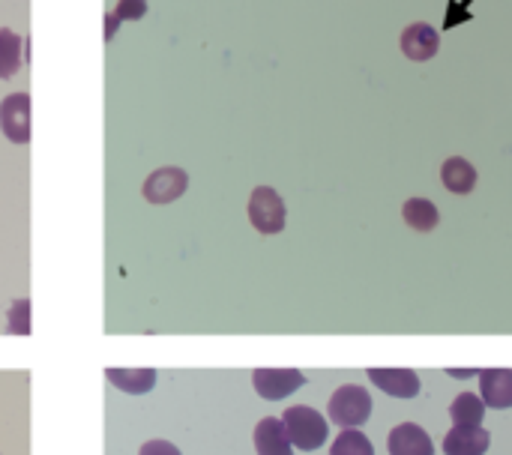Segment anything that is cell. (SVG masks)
Masks as SVG:
<instances>
[{
	"mask_svg": "<svg viewBox=\"0 0 512 455\" xmlns=\"http://www.w3.org/2000/svg\"><path fill=\"white\" fill-rule=\"evenodd\" d=\"M327 414L342 429H360L372 417V396L360 384H345L330 396Z\"/></svg>",
	"mask_w": 512,
	"mask_h": 455,
	"instance_id": "7a4b0ae2",
	"label": "cell"
},
{
	"mask_svg": "<svg viewBox=\"0 0 512 455\" xmlns=\"http://www.w3.org/2000/svg\"><path fill=\"white\" fill-rule=\"evenodd\" d=\"M330 455H375V447L360 429H345L330 447Z\"/></svg>",
	"mask_w": 512,
	"mask_h": 455,
	"instance_id": "d6986e66",
	"label": "cell"
},
{
	"mask_svg": "<svg viewBox=\"0 0 512 455\" xmlns=\"http://www.w3.org/2000/svg\"><path fill=\"white\" fill-rule=\"evenodd\" d=\"M492 435L483 426H453L444 438V455H486Z\"/></svg>",
	"mask_w": 512,
	"mask_h": 455,
	"instance_id": "8fae6325",
	"label": "cell"
},
{
	"mask_svg": "<svg viewBox=\"0 0 512 455\" xmlns=\"http://www.w3.org/2000/svg\"><path fill=\"white\" fill-rule=\"evenodd\" d=\"M480 396L486 408H512V369H480Z\"/></svg>",
	"mask_w": 512,
	"mask_h": 455,
	"instance_id": "30bf717a",
	"label": "cell"
},
{
	"mask_svg": "<svg viewBox=\"0 0 512 455\" xmlns=\"http://www.w3.org/2000/svg\"><path fill=\"white\" fill-rule=\"evenodd\" d=\"M402 219L408 222V228L426 234V231H435V228H438L441 213H438V207H435L429 198H411V201H405V207H402Z\"/></svg>",
	"mask_w": 512,
	"mask_h": 455,
	"instance_id": "9a60e30c",
	"label": "cell"
},
{
	"mask_svg": "<svg viewBox=\"0 0 512 455\" xmlns=\"http://www.w3.org/2000/svg\"><path fill=\"white\" fill-rule=\"evenodd\" d=\"M282 423L288 429V438L297 450L303 453H312L318 447L327 444V435H330V426L327 420L315 411V408H306V405H297V408H288L282 414Z\"/></svg>",
	"mask_w": 512,
	"mask_h": 455,
	"instance_id": "6da1fadb",
	"label": "cell"
},
{
	"mask_svg": "<svg viewBox=\"0 0 512 455\" xmlns=\"http://www.w3.org/2000/svg\"><path fill=\"white\" fill-rule=\"evenodd\" d=\"M387 450L390 455H435V444H432L429 432L420 429L417 423H402L390 432Z\"/></svg>",
	"mask_w": 512,
	"mask_h": 455,
	"instance_id": "9c48e42d",
	"label": "cell"
},
{
	"mask_svg": "<svg viewBox=\"0 0 512 455\" xmlns=\"http://www.w3.org/2000/svg\"><path fill=\"white\" fill-rule=\"evenodd\" d=\"M369 381L396 399H414L420 393V375L411 369H369Z\"/></svg>",
	"mask_w": 512,
	"mask_h": 455,
	"instance_id": "ba28073f",
	"label": "cell"
},
{
	"mask_svg": "<svg viewBox=\"0 0 512 455\" xmlns=\"http://www.w3.org/2000/svg\"><path fill=\"white\" fill-rule=\"evenodd\" d=\"M450 375H453V378H471V375H477V372H462V369H453Z\"/></svg>",
	"mask_w": 512,
	"mask_h": 455,
	"instance_id": "7402d4cb",
	"label": "cell"
},
{
	"mask_svg": "<svg viewBox=\"0 0 512 455\" xmlns=\"http://www.w3.org/2000/svg\"><path fill=\"white\" fill-rule=\"evenodd\" d=\"M144 15H147V0H117V6L105 18V42L114 39V33L123 21H138Z\"/></svg>",
	"mask_w": 512,
	"mask_h": 455,
	"instance_id": "ac0fdd59",
	"label": "cell"
},
{
	"mask_svg": "<svg viewBox=\"0 0 512 455\" xmlns=\"http://www.w3.org/2000/svg\"><path fill=\"white\" fill-rule=\"evenodd\" d=\"M450 417L456 426H480L483 417H486V402L480 396H471V393H462L456 396V402L450 405Z\"/></svg>",
	"mask_w": 512,
	"mask_h": 455,
	"instance_id": "e0dca14e",
	"label": "cell"
},
{
	"mask_svg": "<svg viewBox=\"0 0 512 455\" xmlns=\"http://www.w3.org/2000/svg\"><path fill=\"white\" fill-rule=\"evenodd\" d=\"M255 393L267 402H279L285 396H291L294 390H300L306 384V375L297 369H258L252 375Z\"/></svg>",
	"mask_w": 512,
	"mask_h": 455,
	"instance_id": "277c9868",
	"label": "cell"
},
{
	"mask_svg": "<svg viewBox=\"0 0 512 455\" xmlns=\"http://www.w3.org/2000/svg\"><path fill=\"white\" fill-rule=\"evenodd\" d=\"M0 129L15 144L30 141V96L27 93H12L0 102Z\"/></svg>",
	"mask_w": 512,
	"mask_h": 455,
	"instance_id": "8992f818",
	"label": "cell"
},
{
	"mask_svg": "<svg viewBox=\"0 0 512 455\" xmlns=\"http://www.w3.org/2000/svg\"><path fill=\"white\" fill-rule=\"evenodd\" d=\"M255 453L258 455H294V444L288 438V429L276 417H264L255 426Z\"/></svg>",
	"mask_w": 512,
	"mask_h": 455,
	"instance_id": "7c38bea8",
	"label": "cell"
},
{
	"mask_svg": "<svg viewBox=\"0 0 512 455\" xmlns=\"http://www.w3.org/2000/svg\"><path fill=\"white\" fill-rule=\"evenodd\" d=\"M189 189V174L183 168H159L144 180V198L150 204H174Z\"/></svg>",
	"mask_w": 512,
	"mask_h": 455,
	"instance_id": "5b68a950",
	"label": "cell"
},
{
	"mask_svg": "<svg viewBox=\"0 0 512 455\" xmlns=\"http://www.w3.org/2000/svg\"><path fill=\"white\" fill-rule=\"evenodd\" d=\"M138 455H180V450L174 444H168V441H150V444L141 447Z\"/></svg>",
	"mask_w": 512,
	"mask_h": 455,
	"instance_id": "44dd1931",
	"label": "cell"
},
{
	"mask_svg": "<svg viewBox=\"0 0 512 455\" xmlns=\"http://www.w3.org/2000/svg\"><path fill=\"white\" fill-rule=\"evenodd\" d=\"M9 333L12 336H27L30 333V300H15L9 309Z\"/></svg>",
	"mask_w": 512,
	"mask_h": 455,
	"instance_id": "ffe728a7",
	"label": "cell"
},
{
	"mask_svg": "<svg viewBox=\"0 0 512 455\" xmlns=\"http://www.w3.org/2000/svg\"><path fill=\"white\" fill-rule=\"evenodd\" d=\"M441 180H444V186H447L453 195H471L474 186H477V171H474V165H471L468 159L453 156V159L444 162Z\"/></svg>",
	"mask_w": 512,
	"mask_h": 455,
	"instance_id": "4fadbf2b",
	"label": "cell"
},
{
	"mask_svg": "<svg viewBox=\"0 0 512 455\" xmlns=\"http://www.w3.org/2000/svg\"><path fill=\"white\" fill-rule=\"evenodd\" d=\"M21 51V36L9 27H0V78H12L21 69Z\"/></svg>",
	"mask_w": 512,
	"mask_h": 455,
	"instance_id": "2e32d148",
	"label": "cell"
},
{
	"mask_svg": "<svg viewBox=\"0 0 512 455\" xmlns=\"http://www.w3.org/2000/svg\"><path fill=\"white\" fill-rule=\"evenodd\" d=\"M105 378H108V384H114L117 390H123L129 396H141L156 387L153 369H105Z\"/></svg>",
	"mask_w": 512,
	"mask_h": 455,
	"instance_id": "5bb4252c",
	"label": "cell"
},
{
	"mask_svg": "<svg viewBox=\"0 0 512 455\" xmlns=\"http://www.w3.org/2000/svg\"><path fill=\"white\" fill-rule=\"evenodd\" d=\"M285 219H288V210H285V201L276 189L270 186H258L249 198V222L255 231L261 234H279L285 228Z\"/></svg>",
	"mask_w": 512,
	"mask_h": 455,
	"instance_id": "3957f363",
	"label": "cell"
},
{
	"mask_svg": "<svg viewBox=\"0 0 512 455\" xmlns=\"http://www.w3.org/2000/svg\"><path fill=\"white\" fill-rule=\"evenodd\" d=\"M438 48H441V36H438V30L432 24L417 21V24H408L402 30V51H405L408 60L426 63V60H432L438 54Z\"/></svg>",
	"mask_w": 512,
	"mask_h": 455,
	"instance_id": "52a82bcc",
	"label": "cell"
}]
</instances>
